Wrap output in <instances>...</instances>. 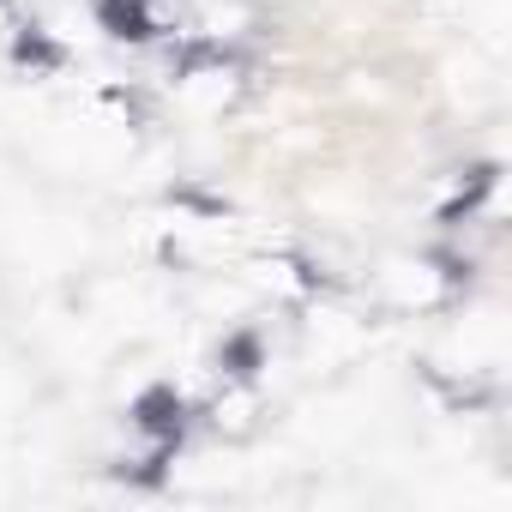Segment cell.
Segmentation results:
<instances>
[{
    "label": "cell",
    "instance_id": "6da1fadb",
    "mask_svg": "<svg viewBox=\"0 0 512 512\" xmlns=\"http://www.w3.org/2000/svg\"><path fill=\"white\" fill-rule=\"evenodd\" d=\"M133 422H139L151 440L175 446V440H181V428H187V410H181V398H175L169 386H151V392L133 404Z\"/></svg>",
    "mask_w": 512,
    "mask_h": 512
},
{
    "label": "cell",
    "instance_id": "3957f363",
    "mask_svg": "<svg viewBox=\"0 0 512 512\" xmlns=\"http://www.w3.org/2000/svg\"><path fill=\"white\" fill-rule=\"evenodd\" d=\"M19 61H25V67H61V49L31 31V37H19Z\"/></svg>",
    "mask_w": 512,
    "mask_h": 512
},
{
    "label": "cell",
    "instance_id": "7a4b0ae2",
    "mask_svg": "<svg viewBox=\"0 0 512 512\" xmlns=\"http://www.w3.org/2000/svg\"><path fill=\"white\" fill-rule=\"evenodd\" d=\"M223 368H229L235 380H247L253 368H260V338H229V344H223Z\"/></svg>",
    "mask_w": 512,
    "mask_h": 512
}]
</instances>
